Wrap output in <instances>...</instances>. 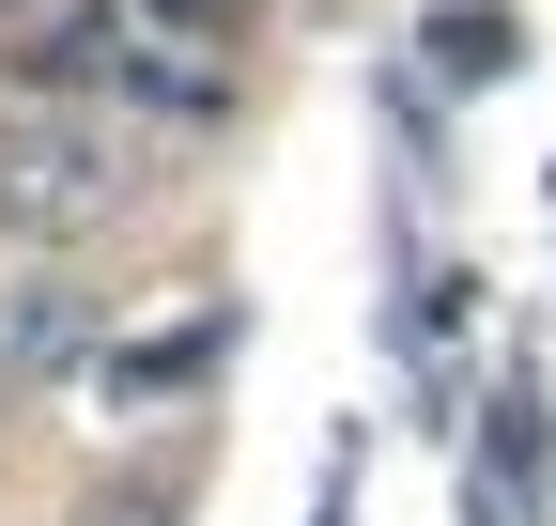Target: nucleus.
I'll use <instances>...</instances> for the list:
<instances>
[{
    "mask_svg": "<svg viewBox=\"0 0 556 526\" xmlns=\"http://www.w3.org/2000/svg\"><path fill=\"white\" fill-rule=\"evenodd\" d=\"M124 202V140L93 109H16L0 124V233H93Z\"/></svg>",
    "mask_w": 556,
    "mask_h": 526,
    "instance_id": "f257e3e1",
    "label": "nucleus"
},
{
    "mask_svg": "<svg viewBox=\"0 0 556 526\" xmlns=\"http://www.w3.org/2000/svg\"><path fill=\"white\" fill-rule=\"evenodd\" d=\"M93 279H62V263H47V279H16V295H0V387H62V372H78L93 356Z\"/></svg>",
    "mask_w": 556,
    "mask_h": 526,
    "instance_id": "f03ea898",
    "label": "nucleus"
},
{
    "mask_svg": "<svg viewBox=\"0 0 556 526\" xmlns=\"http://www.w3.org/2000/svg\"><path fill=\"white\" fill-rule=\"evenodd\" d=\"M109 62H124V32H109V0H78V16H47V32H31V93H93Z\"/></svg>",
    "mask_w": 556,
    "mask_h": 526,
    "instance_id": "7ed1b4c3",
    "label": "nucleus"
},
{
    "mask_svg": "<svg viewBox=\"0 0 556 526\" xmlns=\"http://www.w3.org/2000/svg\"><path fill=\"white\" fill-rule=\"evenodd\" d=\"M433 62H448V78H510V16H495V0H448V16H433Z\"/></svg>",
    "mask_w": 556,
    "mask_h": 526,
    "instance_id": "20e7f679",
    "label": "nucleus"
},
{
    "mask_svg": "<svg viewBox=\"0 0 556 526\" xmlns=\"http://www.w3.org/2000/svg\"><path fill=\"white\" fill-rule=\"evenodd\" d=\"M170 16H201V32H232V0H170Z\"/></svg>",
    "mask_w": 556,
    "mask_h": 526,
    "instance_id": "39448f33",
    "label": "nucleus"
},
{
    "mask_svg": "<svg viewBox=\"0 0 556 526\" xmlns=\"http://www.w3.org/2000/svg\"><path fill=\"white\" fill-rule=\"evenodd\" d=\"M0 16H16V0H0Z\"/></svg>",
    "mask_w": 556,
    "mask_h": 526,
    "instance_id": "423d86ee",
    "label": "nucleus"
}]
</instances>
